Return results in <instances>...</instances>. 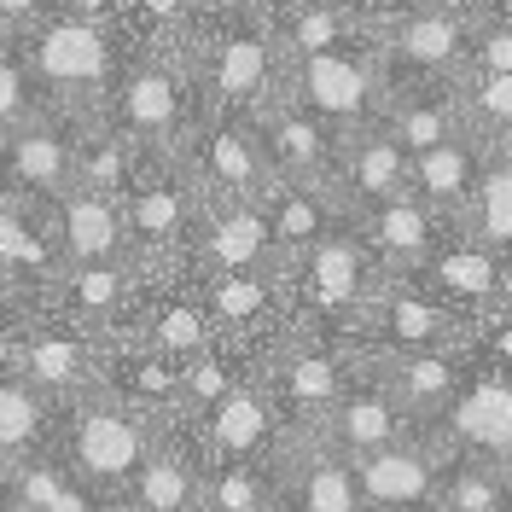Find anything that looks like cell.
Wrapping results in <instances>:
<instances>
[{
	"label": "cell",
	"mask_w": 512,
	"mask_h": 512,
	"mask_svg": "<svg viewBox=\"0 0 512 512\" xmlns=\"http://www.w3.org/2000/svg\"><path fill=\"white\" fill-rule=\"evenodd\" d=\"M152 460V431L134 414V402H123L117 390L99 396L88 408H76L70 425V466L94 489H128L140 478V466Z\"/></svg>",
	"instance_id": "cell-1"
},
{
	"label": "cell",
	"mask_w": 512,
	"mask_h": 512,
	"mask_svg": "<svg viewBox=\"0 0 512 512\" xmlns=\"http://www.w3.org/2000/svg\"><path fill=\"white\" fill-rule=\"evenodd\" d=\"M111 30L94 24V18H76V12H59L47 18L41 30L30 35V70L41 88H53L59 99H94L105 82H111Z\"/></svg>",
	"instance_id": "cell-2"
},
{
	"label": "cell",
	"mask_w": 512,
	"mask_h": 512,
	"mask_svg": "<svg viewBox=\"0 0 512 512\" xmlns=\"http://www.w3.org/2000/svg\"><path fill=\"white\" fill-rule=\"evenodd\" d=\"M192 175L210 181L216 198H262L274 181V163L262 146V123L251 111H216L210 123L192 128Z\"/></svg>",
	"instance_id": "cell-3"
},
{
	"label": "cell",
	"mask_w": 512,
	"mask_h": 512,
	"mask_svg": "<svg viewBox=\"0 0 512 512\" xmlns=\"http://www.w3.org/2000/svg\"><path fill=\"white\" fill-rule=\"evenodd\" d=\"M286 99H297L303 111H315L320 123H332L338 134H355V128L373 123L379 76H373V64H361L355 53L332 47V53H315V59L291 64Z\"/></svg>",
	"instance_id": "cell-4"
},
{
	"label": "cell",
	"mask_w": 512,
	"mask_h": 512,
	"mask_svg": "<svg viewBox=\"0 0 512 512\" xmlns=\"http://www.w3.org/2000/svg\"><path fill=\"white\" fill-rule=\"evenodd\" d=\"M76 187V134H59L53 123H24L0 134V192H24L53 204Z\"/></svg>",
	"instance_id": "cell-5"
},
{
	"label": "cell",
	"mask_w": 512,
	"mask_h": 512,
	"mask_svg": "<svg viewBox=\"0 0 512 512\" xmlns=\"http://www.w3.org/2000/svg\"><path fill=\"white\" fill-rule=\"evenodd\" d=\"M268 256H280L274 245V222L262 198H216L210 222L192 239V262L198 274H227V268H262Z\"/></svg>",
	"instance_id": "cell-6"
},
{
	"label": "cell",
	"mask_w": 512,
	"mask_h": 512,
	"mask_svg": "<svg viewBox=\"0 0 512 512\" xmlns=\"http://www.w3.org/2000/svg\"><path fill=\"white\" fill-rule=\"evenodd\" d=\"M355 472H361L367 512H431V507H443V483H437V466H431V448L408 443V437L361 454Z\"/></svg>",
	"instance_id": "cell-7"
},
{
	"label": "cell",
	"mask_w": 512,
	"mask_h": 512,
	"mask_svg": "<svg viewBox=\"0 0 512 512\" xmlns=\"http://www.w3.org/2000/svg\"><path fill=\"white\" fill-rule=\"evenodd\" d=\"M367 291H373V262L344 233H326L297 256V303L309 315H350L367 303Z\"/></svg>",
	"instance_id": "cell-8"
},
{
	"label": "cell",
	"mask_w": 512,
	"mask_h": 512,
	"mask_svg": "<svg viewBox=\"0 0 512 512\" xmlns=\"http://www.w3.org/2000/svg\"><path fill=\"white\" fill-rule=\"evenodd\" d=\"M256 123H262V146L280 181H320L332 163H344L338 128L303 111L297 99H274L268 111H256Z\"/></svg>",
	"instance_id": "cell-9"
},
{
	"label": "cell",
	"mask_w": 512,
	"mask_h": 512,
	"mask_svg": "<svg viewBox=\"0 0 512 512\" xmlns=\"http://www.w3.org/2000/svg\"><path fill=\"white\" fill-rule=\"evenodd\" d=\"M402 425H408V402L396 396V384L384 379H367V384H344V396H338V408L320 419V443H332L338 454H373V448L396 443L402 437Z\"/></svg>",
	"instance_id": "cell-10"
},
{
	"label": "cell",
	"mask_w": 512,
	"mask_h": 512,
	"mask_svg": "<svg viewBox=\"0 0 512 512\" xmlns=\"http://www.w3.org/2000/svg\"><path fill=\"white\" fill-rule=\"evenodd\" d=\"M280 41L262 30H227L210 47V94L222 111H268L274 105Z\"/></svg>",
	"instance_id": "cell-11"
},
{
	"label": "cell",
	"mask_w": 512,
	"mask_h": 512,
	"mask_svg": "<svg viewBox=\"0 0 512 512\" xmlns=\"http://www.w3.org/2000/svg\"><path fill=\"white\" fill-rule=\"evenodd\" d=\"M187 123V76L169 59H146L123 76V99H117V128L128 140H158L169 146Z\"/></svg>",
	"instance_id": "cell-12"
},
{
	"label": "cell",
	"mask_w": 512,
	"mask_h": 512,
	"mask_svg": "<svg viewBox=\"0 0 512 512\" xmlns=\"http://www.w3.org/2000/svg\"><path fill=\"white\" fill-rule=\"evenodd\" d=\"M53 233L64 262H111L128 245L123 198L99 187H70L64 198H53Z\"/></svg>",
	"instance_id": "cell-13"
},
{
	"label": "cell",
	"mask_w": 512,
	"mask_h": 512,
	"mask_svg": "<svg viewBox=\"0 0 512 512\" xmlns=\"http://www.w3.org/2000/svg\"><path fill=\"white\" fill-rule=\"evenodd\" d=\"M448 431L472 454H489L512 472V367H495L483 379L460 384V396L448 408Z\"/></svg>",
	"instance_id": "cell-14"
},
{
	"label": "cell",
	"mask_w": 512,
	"mask_h": 512,
	"mask_svg": "<svg viewBox=\"0 0 512 512\" xmlns=\"http://www.w3.org/2000/svg\"><path fill=\"white\" fill-rule=\"evenodd\" d=\"M338 169H344V187H350V198L361 210H379L396 192H414V152L390 134V123L355 128Z\"/></svg>",
	"instance_id": "cell-15"
},
{
	"label": "cell",
	"mask_w": 512,
	"mask_h": 512,
	"mask_svg": "<svg viewBox=\"0 0 512 512\" xmlns=\"http://www.w3.org/2000/svg\"><path fill=\"white\" fill-rule=\"evenodd\" d=\"M373 332H379L390 355L402 350H454V326H460V309L437 297V291H384L373 303Z\"/></svg>",
	"instance_id": "cell-16"
},
{
	"label": "cell",
	"mask_w": 512,
	"mask_h": 512,
	"mask_svg": "<svg viewBox=\"0 0 512 512\" xmlns=\"http://www.w3.org/2000/svg\"><path fill=\"white\" fill-rule=\"evenodd\" d=\"M198 437L210 448V460H256L262 448L274 443V390L256 384H233L210 414H198Z\"/></svg>",
	"instance_id": "cell-17"
},
{
	"label": "cell",
	"mask_w": 512,
	"mask_h": 512,
	"mask_svg": "<svg viewBox=\"0 0 512 512\" xmlns=\"http://www.w3.org/2000/svg\"><path fill=\"white\" fill-rule=\"evenodd\" d=\"M425 280L437 286V297H448L454 309H501L507 297V268L495 245H443V251L425 256Z\"/></svg>",
	"instance_id": "cell-18"
},
{
	"label": "cell",
	"mask_w": 512,
	"mask_h": 512,
	"mask_svg": "<svg viewBox=\"0 0 512 512\" xmlns=\"http://www.w3.org/2000/svg\"><path fill=\"white\" fill-rule=\"evenodd\" d=\"M286 512H367L361 495V472H355L350 454H338L332 443L309 448L297 460V472L286 478Z\"/></svg>",
	"instance_id": "cell-19"
},
{
	"label": "cell",
	"mask_w": 512,
	"mask_h": 512,
	"mask_svg": "<svg viewBox=\"0 0 512 512\" xmlns=\"http://www.w3.org/2000/svg\"><path fill=\"white\" fill-rule=\"evenodd\" d=\"M344 396V373L332 350H286L274 367V402L286 408L297 425H320Z\"/></svg>",
	"instance_id": "cell-20"
},
{
	"label": "cell",
	"mask_w": 512,
	"mask_h": 512,
	"mask_svg": "<svg viewBox=\"0 0 512 512\" xmlns=\"http://www.w3.org/2000/svg\"><path fill=\"white\" fill-rule=\"evenodd\" d=\"M396 59L414 64L419 76H454L460 64H466V53H472V30L460 24V12L454 6H425V12H414V18H402L396 24Z\"/></svg>",
	"instance_id": "cell-21"
},
{
	"label": "cell",
	"mask_w": 512,
	"mask_h": 512,
	"mask_svg": "<svg viewBox=\"0 0 512 512\" xmlns=\"http://www.w3.org/2000/svg\"><path fill=\"white\" fill-rule=\"evenodd\" d=\"M478 134H454V140H443V146H431V152H419L414 158V192L431 204V210H466L472 204V192H478Z\"/></svg>",
	"instance_id": "cell-22"
},
{
	"label": "cell",
	"mask_w": 512,
	"mask_h": 512,
	"mask_svg": "<svg viewBox=\"0 0 512 512\" xmlns=\"http://www.w3.org/2000/svg\"><path fill=\"white\" fill-rule=\"evenodd\" d=\"M198 495H204V466L181 443H158L152 460L140 466V478L128 483L134 512H192Z\"/></svg>",
	"instance_id": "cell-23"
},
{
	"label": "cell",
	"mask_w": 512,
	"mask_h": 512,
	"mask_svg": "<svg viewBox=\"0 0 512 512\" xmlns=\"http://www.w3.org/2000/svg\"><path fill=\"white\" fill-rule=\"evenodd\" d=\"M262 204H268L280 256H303L309 245H320V239L332 233V204H326L320 181H280V175H274Z\"/></svg>",
	"instance_id": "cell-24"
},
{
	"label": "cell",
	"mask_w": 512,
	"mask_h": 512,
	"mask_svg": "<svg viewBox=\"0 0 512 512\" xmlns=\"http://www.w3.org/2000/svg\"><path fill=\"white\" fill-rule=\"evenodd\" d=\"M53 309L82 326L94 320H111L128 309V268L111 256V262H70L59 280H53Z\"/></svg>",
	"instance_id": "cell-25"
},
{
	"label": "cell",
	"mask_w": 512,
	"mask_h": 512,
	"mask_svg": "<svg viewBox=\"0 0 512 512\" xmlns=\"http://www.w3.org/2000/svg\"><path fill=\"white\" fill-rule=\"evenodd\" d=\"M6 489H12L18 512H99V501L88 495V478L76 466L64 472V466L35 460V454L6 466Z\"/></svg>",
	"instance_id": "cell-26"
},
{
	"label": "cell",
	"mask_w": 512,
	"mask_h": 512,
	"mask_svg": "<svg viewBox=\"0 0 512 512\" xmlns=\"http://www.w3.org/2000/svg\"><path fill=\"white\" fill-rule=\"evenodd\" d=\"M111 390L134 402V408H181V379H187V361L152 350L134 338V350L117 355V367H105Z\"/></svg>",
	"instance_id": "cell-27"
},
{
	"label": "cell",
	"mask_w": 512,
	"mask_h": 512,
	"mask_svg": "<svg viewBox=\"0 0 512 512\" xmlns=\"http://www.w3.org/2000/svg\"><path fill=\"white\" fill-rule=\"evenodd\" d=\"M384 379L396 384V396L414 414H431V408H454V396H460V361H454V350H402V355H390Z\"/></svg>",
	"instance_id": "cell-28"
},
{
	"label": "cell",
	"mask_w": 512,
	"mask_h": 512,
	"mask_svg": "<svg viewBox=\"0 0 512 512\" xmlns=\"http://www.w3.org/2000/svg\"><path fill=\"white\" fill-rule=\"evenodd\" d=\"M344 35H350V6H344V0H286V6H280L274 41H280V53H286L291 64L344 47Z\"/></svg>",
	"instance_id": "cell-29"
},
{
	"label": "cell",
	"mask_w": 512,
	"mask_h": 512,
	"mask_svg": "<svg viewBox=\"0 0 512 512\" xmlns=\"http://www.w3.org/2000/svg\"><path fill=\"white\" fill-rule=\"evenodd\" d=\"M373 251L396 268H425L431 256V204L419 192H396L373 210Z\"/></svg>",
	"instance_id": "cell-30"
},
{
	"label": "cell",
	"mask_w": 512,
	"mask_h": 512,
	"mask_svg": "<svg viewBox=\"0 0 512 512\" xmlns=\"http://www.w3.org/2000/svg\"><path fill=\"white\" fill-rule=\"evenodd\" d=\"M134 338H140V344H152V350H163V355H175V361H192L198 350H210V344H216V315L204 309V297H198V303L175 297V303L146 309L140 326H134Z\"/></svg>",
	"instance_id": "cell-31"
},
{
	"label": "cell",
	"mask_w": 512,
	"mask_h": 512,
	"mask_svg": "<svg viewBox=\"0 0 512 512\" xmlns=\"http://www.w3.org/2000/svg\"><path fill=\"white\" fill-rule=\"evenodd\" d=\"M204 280V309L216 315V326H262L274 315V280L262 268H227V274H198Z\"/></svg>",
	"instance_id": "cell-32"
},
{
	"label": "cell",
	"mask_w": 512,
	"mask_h": 512,
	"mask_svg": "<svg viewBox=\"0 0 512 512\" xmlns=\"http://www.w3.org/2000/svg\"><path fill=\"white\" fill-rule=\"evenodd\" d=\"M0 268L6 274H35V280L53 286L64 274L59 233H41L35 216H24L18 204H0Z\"/></svg>",
	"instance_id": "cell-33"
},
{
	"label": "cell",
	"mask_w": 512,
	"mask_h": 512,
	"mask_svg": "<svg viewBox=\"0 0 512 512\" xmlns=\"http://www.w3.org/2000/svg\"><path fill=\"white\" fill-rule=\"evenodd\" d=\"M466 227L501 256L512 251V146H495V163H483L478 192L466 204Z\"/></svg>",
	"instance_id": "cell-34"
},
{
	"label": "cell",
	"mask_w": 512,
	"mask_h": 512,
	"mask_svg": "<svg viewBox=\"0 0 512 512\" xmlns=\"http://www.w3.org/2000/svg\"><path fill=\"white\" fill-rule=\"evenodd\" d=\"M94 373V350L76 338V332H41L24 344V379L35 390H82Z\"/></svg>",
	"instance_id": "cell-35"
},
{
	"label": "cell",
	"mask_w": 512,
	"mask_h": 512,
	"mask_svg": "<svg viewBox=\"0 0 512 512\" xmlns=\"http://www.w3.org/2000/svg\"><path fill=\"white\" fill-rule=\"evenodd\" d=\"M460 117L483 146H512V70H472L460 82Z\"/></svg>",
	"instance_id": "cell-36"
},
{
	"label": "cell",
	"mask_w": 512,
	"mask_h": 512,
	"mask_svg": "<svg viewBox=\"0 0 512 512\" xmlns=\"http://www.w3.org/2000/svg\"><path fill=\"white\" fill-rule=\"evenodd\" d=\"M384 123H390V134L419 158V152L454 140V134L466 128V117H460V99H443V105H437V94H402L384 111Z\"/></svg>",
	"instance_id": "cell-37"
},
{
	"label": "cell",
	"mask_w": 512,
	"mask_h": 512,
	"mask_svg": "<svg viewBox=\"0 0 512 512\" xmlns=\"http://www.w3.org/2000/svg\"><path fill=\"white\" fill-rule=\"evenodd\" d=\"M128 169H134V140L123 128H88L76 134V187H99L123 198Z\"/></svg>",
	"instance_id": "cell-38"
},
{
	"label": "cell",
	"mask_w": 512,
	"mask_h": 512,
	"mask_svg": "<svg viewBox=\"0 0 512 512\" xmlns=\"http://www.w3.org/2000/svg\"><path fill=\"white\" fill-rule=\"evenodd\" d=\"M443 512H512V472L501 460L478 454L443 483Z\"/></svg>",
	"instance_id": "cell-39"
},
{
	"label": "cell",
	"mask_w": 512,
	"mask_h": 512,
	"mask_svg": "<svg viewBox=\"0 0 512 512\" xmlns=\"http://www.w3.org/2000/svg\"><path fill=\"white\" fill-rule=\"evenodd\" d=\"M268 478L256 472L251 460H210L204 472V507L210 512H268Z\"/></svg>",
	"instance_id": "cell-40"
},
{
	"label": "cell",
	"mask_w": 512,
	"mask_h": 512,
	"mask_svg": "<svg viewBox=\"0 0 512 512\" xmlns=\"http://www.w3.org/2000/svg\"><path fill=\"white\" fill-rule=\"evenodd\" d=\"M41 419H47V402L30 379H18V373L0 379V454L6 460L30 454L35 437H41Z\"/></svg>",
	"instance_id": "cell-41"
},
{
	"label": "cell",
	"mask_w": 512,
	"mask_h": 512,
	"mask_svg": "<svg viewBox=\"0 0 512 512\" xmlns=\"http://www.w3.org/2000/svg\"><path fill=\"white\" fill-rule=\"evenodd\" d=\"M233 384H239V379H233V361L210 344V350H198L187 361V379H181V408H192V414H210V408L222 402Z\"/></svg>",
	"instance_id": "cell-42"
},
{
	"label": "cell",
	"mask_w": 512,
	"mask_h": 512,
	"mask_svg": "<svg viewBox=\"0 0 512 512\" xmlns=\"http://www.w3.org/2000/svg\"><path fill=\"white\" fill-rule=\"evenodd\" d=\"M30 82L35 70L24 59H12V53H0V134H12V128L30 123Z\"/></svg>",
	"instance_id": "cell-43"
},
{
	"label": "cell",
	"mask_w": 512,
	"mask_h": 512,
	"mask_svg": "<svg viewBox=\"0 0 512 512\" xmlns=\"http://www.w3.org/2000/svg\"><path fill=\"white\" fill-rule=\"evenodd\" d=\"M472 70H512V18H495L472 30V53H466Z\"/></svg>",
	"instance_id": "cell-44"
},
{
	"label": "cell",
	"mask_w": 512,
	"mask_h": 512,
	"mask_svg": "<svg viewBox=\"0 0 512 512\" xmlns=\"http://www.w3.org/2000/svg\"><path fill=\"white\" fill-rule=\"evenodd\" d=\"M128 12L146 18V24H158V30H169V24H187L192 12H198V0H128Z\"/></svg>",
	"instance_id": "cell-45"
},
{
	"label": "cell",
	"mask_w": 512,
	"mask_h": 512,
	"mask_svg": "<svg viewBox=\"0 0 512 512\" xmlns=\"http://www.w3.org/2000/svg\"><path fill=\"white\" fill-rule=\"evenodd\" d=\"M47 6H64V0H0V24H30Z\"/></svg>",
	"instance_id": "cell-46"
},
{
	"label": "cell",
	"mask_w": 512,
	"mask_h": 512,
	"mask_svg": "<svg viewBox=\"0 0 512 512\" xmlns=\"http://www.w3.org/2000/svg\"><path fill=\"white\" fill-rule=\"evenodd\" d=\"M123 6H128V0H64V12H76V18H94V24H111Z\"/></svg>",
	"instance_id": "cell-47"
},
{
	"label": "cell",
	"mask_w": 512,
	"mask_h": 512,
	"mask_svg": "<svg viewBox=\"0 0 512 512\" xmlns=\"http://www.w3.org/2000/svg\"><path fill=\"white\" fill-rule=\"evenodd\" d=\"M12 373H24V350H18V338L0 326V379H12Z\"/></svg>",
	"instance_id": "cell-48"
},
{
	"label": "cell",
	"mask_w": 512,
	"mask_h": 512,
	"mask_svg": "<svg viewBox=\"0 0 512 512\" xmlns=\"http://www.w3.org/2000/svg\"><path fill=\"white\" fill-rule=\"evenodd\" d=\"M216 6H227V12H280L286 0H216Z\"/></svg>",
	"instance_id": "cell-49"
},
{
	"label": "cell",
	"mask_w": 512,
	"mask_h": 512,
	"mask_svg": "<svg viewBox=\"0 0 512 512\" xmlns=\"http://www.w3.org/2000/svg\"><path fill=\"white\" fill-rule=\"evenodd\" d=\"M0 512H18V501H12V489H6V478H0Z\"/></svg>",
	"instance_id": "cell-50"
},
{
	"label": "cell",
	"mask_w": 512,
	"mask_h": 512,
	"mask_svg": "<svg viewBox=\"0 0 512 512\" xmlns=\"http://www.w3.org/2000/svg\"><path fill=\"white\" fill-rule=\"evenodd\" d=\"M501 18H512V0H501Z\"/></svg>",
	"instance_id": "cell-51"
},
{
	"label": "cell",
	"mask_w": 512,
	"mask_h": 512,
	"mask_svg": "<svg viewBox=\"0 0 512 512\" xmlns=\"http://www.w3.org/2000/svg\"><path fill=\"white\" fill-rule=\"evenodd\" d=\"M448 6H472V0H448Z\"/></svg>",
	"instance_id": "cell-52"
}]
</instances>
